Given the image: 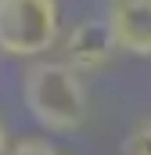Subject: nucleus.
<instances>
[{
    "label": "nucleus",
    "mask_w": 151,
    "mask_h": 155,
    "mask_svg": "<svg viewBox=\"0 0 151 155\" xmlns=\"http://www.w3.org/2000/svg\"><path fill=\"white\" fill-rule=\"evenodd\" d=\"M22 101L29 116L50 134H76L90 116L83 76L69 61H36L22 79Z\"/></svg>",
    "instance_id": "obj_1"
},
{
    "label": "nucleus",
    "mask_w": 151,
    "mask_h": 155,
    "mask_svg": "<svg viewBox=\"0 0 151 155\" xmlns=\"http://www.w3.org/2000/svg\"><path fill=\"white\" fill-rule=\"evenodd\" d=\"M58 36V0H0V51L7 58H40Z\"/></svg>",
    "instance_id": "obj_2"
},
{
    "label": "nucleus",
    "mask_w": 151,
    "mask_h": 155,
    "mask_svg": "<svg viewBox=\"0 0 151 155\" xmlns=\"http://www.w3.org/2000/svg\"><path fill=\"white\" fill-rule=\"evenodd\" d=\"M104 22L115 40V51L151 58V0H108Z\"/></svg>",
    "instance_id": "obj_3"
},
{
    "label": "nucleus",
    "mask_w": 151,
    "mask_h": 155,
    "mask_svg": "<svg viewBox=\"0 0 151 155\" xmlns=\"http://www.w3.org/2000/svg\"><path fill=\"white\" fill-rule=\"evenodd\" d=\"M115 54V40L108 33V22L104 18H86L79 22L72 33H69V43H65V61L79 69V72H97L112 61Z\"/></svg>",
    "instance_id": "obj_4"
},
{
    "label": "nucleus",
    "mask_w": 151,
    "mask_h": 155,
    "mask_svg": "<svg viewBox=\"0 0 151 155\" xmlns=\"http://www.w3.org/2000/svg\"><path fill=\"white\" fill-rule=\"evenodd\" d=\"M122 155H151V119L133 126L122 141Z\"/></svg>",
    "instance_id": "obj_5"
},
{
    "label": "nucleus",
    "mask_w": 151,
    "mask_h": 155,
    "mask_svg": "<svg viewBox=\"0 0 151 155\" xmlns=\"http://www.w3.org/2000/svg\"><path fill=\"white\" fill-rule=\"evenodd\" d=\"M7 155H61V152H58L50 141H43V137H22Z\"/></svg>",
    "instance_id": "obj_6"
},
{
    "label": "nucleus",
    "mask_w": 151,
    "mask_h": 155,
    "mask_svg": "<svg viewBox=\"0 0 151 155\" xmlns=\"http://www.w3.org/2000/svg\"><path fill=\"white\" fill-rule=\"evenodd\" d=\"M0 155H7V130H4V123H0Z\"/></svg>",
    "instance_id": "obj_7"
}]
</instances>
